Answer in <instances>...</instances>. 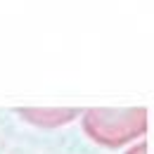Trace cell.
Here are the masks:
<instances>
[{"label": "cell", "instance_id": "obj_1", "mask_svg": "<svg viewBox=\"0 0 154 154\" xmlns=\"http://www.w3.org/2000/svg\"><path fill=\"white\" fill-rule=\"evenodd\" d=\"M83 126L100 145L119 147L147 128V112L140 109H90L83 114Z\"/></svg>", "mask_w": 154, "mask_h": 154}, {"label": "cell", "instance_id": "obj_2", "mask_svg": "<svg viewBox=\"0 0 154 154\" xmlns=\"http://www.w3.org/2000/svg\"><path fill=\"white\" fill-rule=\"evenodd\" d=\"M21 116L31 123L50 128V126H57V123H64V121H71L76 116V112L74 109H24Z\"/></svg>", "mask_w": 154, "mask_h": 154}, {"label": "cell", "instance_id": "obj_3", "mask_svg": "<svg viewBox=\"0 0 154 154\" xmlns=\"http://www.w3.org/2000/svg\"><path fill=\"white\" fill-rule=\"evenodd\" d=\"M128 154H147V145H137V147H133Z\"/></svg>", "mask_w": 154, "mask_h": 154}]
</instances>
